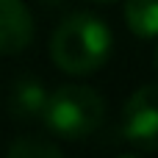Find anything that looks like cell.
I'll list each match as a JSON object with an SVG mask.
<instances>
[{
    "label": "cell",
    "mask_w": 158,
    "mask_h": 158,
    "mask_svg": "<svg viewBox=\"0 0 158 158\" xmlns=\"http://www.w3.org/2000/svg\"><path fill=\"white\" fill-rule=\"evenodd\" d=\"M33 19L22 0H0V56H14L28 47Z\"/></svg>",
    "instance_id": "cell-4"
},
{
    "label": "cell",
    "mask_w": 158,
    "mask_h": 158,
    "mask_svg": "<svg viewBox=\"0 0 158 158\" xmlns=\"http://www.w3.org/2000/svg\"><path fill=\"white\" fill-rule=\"evenodd\" d=\"M125 19L136 36H158V0H125Z\"/></svg>",
    "instance_id": "cell-6"
},
{
    "label": "cell",
    "mask_w": 158,
    "mask_h": 158,
    "mask_svg": "<svg viewBox=\"0 0 158 158\" xmlns=\"http://www.w3.org/2000/svg\"><path fill=\"white\" fill-rule=\"evenodd\" d=\"M156 67H158V53H156Z\"/></svg>",
    "instance_id": "cell-9"
},
{
    "label": "cell",
    "mask_w": 158,
    "mask_h": 158,
    "mask_svg": "<svg viewBox=\"0 0 158 158\" xmlns=\"http://www.w3.org/2000/svg\"><path fill=\"white\" fill-rule=\"evenodd\" d=\"M94 3H119V0H94Z\"/></svg>",
    "instance_id": "cell-8"
},
{
    "label": "cell",
    "mask_w": 158,
    "mask_h": 158,
    "mask_svg": "<svg viewBox=\"0 0 158 158\" xmlns=\"http://www.w3.org/2000/svg\"><path fill=\"white\" fill-rule=\"evenodd\" d=\"M47 106V92L36 78H19L11 89L8 97V111L17 119H33L44 111Z\"/></svg>",
    "instance_id": "cell-5"
},
{
    "label": "cell",
    "mask_w": 158,
    "mask_h": 158,
    "mask_svg": "<svg viewBox=\"0 0 158 158\" xmlns=\"http://www.w3.org/2000/svg\"><path fill=\"white\" fill-rule=\"evenodd\" d=\"M50 53L58 69L69 75H89L108 61L111 31L100 17L72 14L56 28Z\"/></svg>",
    "instance_id": "cell-1"
},
{
    "label": "cell",
    "mask_w": 158,
    "mask_h": 158,
    "mask_svg": "<svg viewBox=\"0 0 158 158\" xmlns=\"http://www.w3.org/2000/svg\"><path fill=\"white\" fill-rule=\"evenodd\" d=\"M11 158H58L61 156V147H56L53 142H47V139H36V136H31V139H17L8 150H6Z\"/></svg>",
    "instance_id": "cell-7"
},
{
    "label": "cell",
    "mask_w": 158,
    "mask_h": 158,
    "mask_svg": "<svg viewBox=\"0 0 158 158\" xmlns=\"http://www.w3.org/2000/svg\"><path fill=\"white\" fill-rule=\"evenodd\" d=\"M122 133L139 150H158V83L131 94L122 111Z\"/></svg>",
    "instance_id": "cell-3"
},
{
    "label": "cell",
    "mask_w": 158,
    "mask_h": 158,
    "mask_svg": "<svg viewBox=\"0 0 158 158\" xmlns=\"http://www.w3.org/2000/svg\"><path fill=\"white\" fill-rule=\"evenodd\" d=\"M106 106L103 97L89 86H61L47 94V106L42 111L47 128L61 139H86L103 122Z\"/></svg>",
    "instance_id": "cell-2"
}]
</instances>
